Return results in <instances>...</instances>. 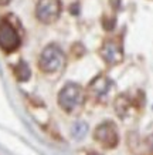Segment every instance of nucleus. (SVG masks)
Masks as SVG:
<instances>
[{
	"label": "nucleus",
	"instance_id": "f257e3e1",
	"mask_svg": "<svg viewBox=\"0 0 153 155\" xmlns=\"http://www.w3.org/2000/svg\"><path fill=\"white\" fill-rule=\"evenodd\" d=\"M64 58V53L61 51V48L54 46V44H50L43 50L38 64L44 73H54L62 67Z\"/></svg>",
	"mask_w": 153,
	"mask_h": 155
},
{
	"label": "nucleus",
	"instance_id": "f03ea898",
	"mask_svg": "<svg viewBox=\"0 0 153 155\" xmlns=\"http://www.w3.org/2000/svg\"><path fill=\"white\" fill-rule=\"evenodd\" d=\"M84 100V91L78 84L70 83L60 91L58 95V103L65 111H72L77 107L81 105Z\"/></svg>",
	"mask_w": 153,
	"mask_h": 155
},
{
	"label": "nucleus",
	"instance_id": "7ed1b4c3",
	"mask_svg": "<svg viewBox=\"0 0 153 155\" xmlns=\"http://www.w3.org/2000/svg\"><path fill=\"white\" fill-rule=\"evenodd\" d=\"M61 13L60 0H38L36 14L37 19L43 23H53L58 19Z\"/></svg>",
	"mask_w": 153,
	"mask_h": 155
},
{
	"label": "nucleus",
	"instance_id": "20e7f679",
	"mask_svg": "<svg viewBox=\"0 0 153 155\" xmlns=\"http://www.w3.org/2000/svg\"><path fill=\"white\" fill-rule=\"evenodd\" d=\"M20 46V36L16 28L7 21L0 24V48L7 53L14 51Z\"/></svg>",
	"mask_w": 153,
	"mask_h": 155
},
{
	"label": "nucleus",
	"instance_id": "39448f33",
	"mask_svg": "<svg viewBox=\"0 0 153 155\" xmlns=\"http://www.w3.org/2000/svg\"><path fill=\"white\" fill-rule=\"evenodd\" d=\"M95 138L104 147L113 148L118 144V131L112 122H102L95 130Z\"/></svg>",
	"mask_w": 153,
	"mask_h": 155
},
{
	"label": "nucleus",
	"instance_id": "423d86ee",
	"mask_svg": "<svg viewBox=\"0 0 153 155\" xmlns=\"http://www.w3.org/2000/svg\"><path fill=\"white\" fill-rule=\"evenodd\" d=\"M101 56L104 57V60L109 63V64H116L122 60V48L121 46L118 44L113 40H109L107 41L101 48Z\"/></svg>",
	"mask_w": 153,
	"mask_h": 155
},
{
	"label": "nucleus",
	"instance_id": "0eeeda50",
	"mask_svg": "<svg viewBox=\"0 0 153 155\" xmlns=\"http://www.w3.org/2000/svg\"><path fill=\"white\" fill-rule=\"evenodd\" d=\"M108 88H109V81H108L105 77H99V78H97V80L91 84V90H92V93L97 95V97L105 94L108 91Z\"/></svg>",
	"mask_w": 153,
	"mask_h": 155
},
{
	"label": "nucleus",
	"instance_id": "6e6552de",
	"mask_svg": "<svg viewBox=\"0 0 153 155\" xmlns=\"http://www.w3.org/2000/svg\"><path fill=\"white\" fill-rule=\"evenodd\" d=\"M87 131H88V125L84 121H78L72 125V130H71V134L75 140H82L84 137L87 135Z\"/></svg>",
	"mask_w": 153,
	"mask_h": 155
},
{
	"label": "nucleus",
	"instance_id": "1a4fd4ad",
	"mask_svg": "<svg viewBox=\"0 0 153 155\" xmlns=\"http://www.w3.org/2000/svg\"><path fill=\"white\" fill-rule=\"evenodd\" d=\"M14 71H16V77L19 81H27L30 78V68H28L27 63H24V61H20L16 66Z\"/></svg>",
	"mask_w": 153,
	"mask_h": 155
},
{
	"label": "nucleus",
	"instance_id": "9d476101",
	"mask_svg": "<svg viewBox=\"0 0 153 155\" xmlns=\"http://www.w3.org/2000/svg\"><path fill=\"white\" fill-rule=\"evenodd\" d=\"M10 0H0V5H7Z\"/></svg>",
	"mask_w": 153,
	"mask_h": 155
},
{
	"label": "nucleus",
	"instance_id": "9b49d317",
	"mask_svg": "<svg viewBox=\"0 0 153 155\" xmlns=\"http://www.w3.org/2000/svg\"><path fill=\"white\" fill-rule=\"evenodd\" d=\"M88 155H99V154H98V152H89Z\"/></svg>",
	"mask_w": 153,
	"mask_h": 155
},
{
	"label": "nucleus",
	"instance_id": "f8f14e48",
	"mask_svg": "<svg viewBox=\"0 0 153 155\" xmlns=\"http://www.w3.org/2000/svg\"><path fill=\"white\" fill-rule=\"evenodd\" d=\"M150 144H152V147H153V135L150 137Z\"/></svg>",
	"mask_w": 153,
	"mask_h": 155
}]
</instances>
